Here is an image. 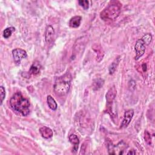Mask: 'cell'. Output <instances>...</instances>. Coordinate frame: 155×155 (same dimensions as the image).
<instances>
[{
    "instance_id": "cell-9",
    "label": "cell",
    "mask_w": 155,
    "mask_h": 155,
    "mask_svg": "<svg viewBox=\"0 0 155 155\" xmlns=\"http://www.w3.org/2000/svg\"><path fill=\"white\" fill-rule=\"evenodd\" d=\"M40 134L45 139H49L53 136V131L47 127H42L39 129Z\"/></svg>"
},
{
    "instance_id": "cell-13",
    "label": "cell",
    "mask_w": 155,
    "mask_h": 155,
    "mask_svg": "<svg viewBox=\"0 0 155 155\" xmlns=\"http://www.w3.org/2000/svg\"><path fill=\"white\" fill-rule=\"evenodd\" d=\"M47 101L48 105L50 109H51L52 110H56L57 109V107H58L57 104L55 100L53 99V97L51 96L48 95L47 96Z\"/></svg>"
},
{
    "instance_id": "cell-14",
    "label": "cell",
    "mask_w": 155,
    "mask_h": 155,
    "mask_svg": "<svg viewBox=\"0 0 155 155\" xmlns=\"http://www.w3.org/2000/svg\"><path fill=\"white\" fill-rule=\"evenodd\" d=\"M119 62V58L118 57V58H116L115 60L113 62V63H111V64L110 65V67H109V73H110V74H112L115 71Z\"/></svg>"
},
{
    "instance_id": "cell-17",
    "label": "cell",
    "mask_w": 155,
    "mask_h": 155,
    "mask_svg": "<svg viewBox=\"0 0 155 155\" xmlns=\"http://www.w3.org/2000/svg\"><path fill=\"white\" fill-rule=\"evenodd\" d=\"M104 80L102 79H97L94 81V89L98 90L101 88L104 84Z\"/></svg>"
},
{
    "instance_id": "cell-6",
    "label": "cell",
    "mask_w": 155,
    "mask_h": 155,
    "mask_svg": "<svg viewBox=\"0 0 155 155\" xmlns=\"http://www.w3.org/2000/svg\"><path fill=\"white\" fill-rule=\"evenodd\" d=\"M133 115H134V110L133 109L128 110L125 112L124 115V119L120 125L121 128H126L129 125Z\"/></svg>"
},
{
    "instance_id": "cell-21",
    "label": "cell",
    "mask_w": 155,
    "mask_h": 155,
    "mask_svg": "<svg viewBox=\"0 0 155 155\" xmlns=\"http://www.w3.org/2000/svg\"><path fill=\"white\" fill-rule=\"evenodd\" d=\"M136 153L133 150H130L129 152L127 153V154H134Z\"/></svg>"
},
{
    "instance_id": "cell-3",
    "label": "cell",
    "mask_w": 155,
    "mask_h": 155,
    "mask_svg": "<svg viewBox=\"0 0 155 155\" xmlns=\"http://www.w3.org/2000/svg\"><path fill=\"white\" fill-rule=\"evenodd\" d=\"M120 4L113 2L109 4L100 13V17L104 21L114 20L119 15L120 12Z\"/></svg>"
},
{
    "instance_id": "cell-18",
    "label": "cell",
    "mask_w": 155,
    "mask_h": 155,
    "mask_svg": "<svg viewBox=\"0 0 155 155\" xmlns=\"http://www.w3.org/2000/svg\"><path fill=\"white\" fill-rule=\"evenodd\" d=\"M79 5L82 6L85 10H87L89 7V2L88 1H79Z\"/></svg>"
},
{
    "instance_id": "cell-10",
    "label": "cell",
    "mask_w": 155,
    "mask_h": 155,
    "mask_svg": "<svg viewBox=\"0 0 155 155\" xmlns=\"http://www.w3.org/2000/svg\"><path fill=\"white\" fill-rule=\"evenodd\" d=\"M41 68V65L39 64V62L38 61H35L31 64L30 68V70L28 71V73L30 74L36 75L40 72Z\"/></svg>"
},
{
    "instance_id": "cell-19",
    "label": "cell",
    "mask_w": 155,
    "mask_h": 155,
    "mask_svg": "<svg viewBox=\"0 0 155 155\" xmlns=\"http://www.w3.org/2000/svg\"><path fill=\"white\" fill-rule=\"evenodd\" d=\"M0 95H1V104H2L5 96V91L4 88L2 86L0 87Z\"/></svg>"
},
{
    "instance_id": "cell-16",
    "label": "cell",
    "mask_w": 155,
    "mask_h": 155,
    "mask_svg": "<svg viewBox=\"0 0 155 155\" xmlns=\"http://www.w3.org/2000/svg\"><path fill=\"white\" fill-rule=\"evenodd\" d=\"M145 45H149L152 40V36L150 33L145 34L141 39Z\"/></svg>"
},
{
    "instance_id": "cell-1",
    "label": "cell",
    "mask_w": 155,
    "mask_h": 155,
    "mask_svg": "<svg viewBox=\"0 0 155 155\" xmlns=\"http://www.w3.org/2000/svg\"><path fill=\"white\" fill-rule=\"evenodd\" d=\"M11 107L15 111L20 113L23 116H26L30 112V102L28 100L23 97L20 92L14 94L10 99Z\"/></svg>"
},
{
    "instance_id": "cell-15",
    "label": "cell",
    "mask_w": 155,
    "mask_h": 155,
    "mask_svg": "<svg viewBox=\"0 0 155 155\" xmlns=\"http://www.w3.org/2000/svg\"><path fill=\"white\" fill-rule=\"evenodd\" d=\"M15 28L13 27H10L6 28L3 31V36L4 38L7 39L12 34V33L15 31Z\"/></svg>"
},
{
    "instance_id": "cell-5",
    "label": "cell",
    "mask_w": 155,
    "mask_h": 155,
    "mask_svg": "<svg viewBox=\"0 0 155 155\" xmlns=\"http://www.w3.org/2000/svg\"><path fill=\"white\" fill-rule=\"evenodd\" d=\"M134 48L136 53L134 59L135 60H137L144 54L145 51V45L141 39H139L135 44Z\"/></svg>"
},
{
    "instance_id": "cell-7",
    "label": "cell",
    "mask_w": 155,
    "mask_h": 155,
    "mask_svg": "<svg viewBox=\"0 0 155 155\" xmlns=\"http://www.w3.org/2000/svg\"><path fill=\"white\" fill-rule=\"evenodd\" d=\"M54 36V30L53 27L50 25H47L45 28V39L46 43L47 44H49L53 42Z\"/></svg>"
},
{
    "instance_id": "cell-22",
    "label": "cell",
    "mask_w": 155,
    "mask_h": 155,
    "mask_svg": "<svg viewBox=\"0 0 155 155\" xmlns=\"http://www.w3.org/2000/svg\"><path fill=\"white\" fill-rule=\"evenodd\" d=\"M144 65H145V64H143V65H142V66H144ZM143 71H145V70H146L145 69V67H143Z\"/></svg>"
},
{
    "instance_id": "cell-8",
    "label": "cell",
    "mask_w": 155,
    "mask_h": 155,
    "mask_svg": "<svg viewBox=\"0 0 155 155\" xmlns=\"http://www.w3.org/2000/svg\"><path fill=\"white\" fill-rule=\"evenodd\" d=\"M116 93H117V90L114 86H113L108 90L105 95L106 101L108 105L112 104V102L114 101L116 96Z\"/></svg>"
},
{
    "instance_id": "cell-11",
    "label": "cell",
    "mask_w": 155,
    "mask_h": 155,
    "mask_svg": "<svg viewBox=\"0 0 155 155\" xmlns=\"http://www.w3.org/2000/svg\"><path fill=\"white\" fill-rule=\"evenodd\" d=\"M68 139H69V141L70 142V143L73 145L72 151L75 153L77 151L78 148V145H79V139H78V137L76 135L73 134H71L69 136Z\"/></svg>"
},
{
    "instance_id": "cell-2",
    "label": "cell",
    "mask_w": 155,
    "mask_h": 155,
    "mask_svg": "<svg viewBox=\"0 0 155 155\" xmlns=\"http://www.w3.org/2000/svg\"><path fill=\"white\" fill-rule=\"evenodd\" d=\"M70 81L71 76L69 73H66L58 78L53 86L54 93L59 96L66 95L70 88Z\"/></svg>"
},
{
    "instance_id": "cell-12",
    "label": "cell",
    "mask_w": 155,
    "mask_h": 155,
    "mask_svg": "<svg viewBox=\"0 0 155 155\" xmlns=\"http://www.w3.org/2000/svg\"><path fill=\"white\" fill-rule=\"evenodd\" d=\"M82 20V18L80 16H74L71 18L69 21V25L72 28H78Z\"/></svg>"
},
{
    "instance_id": "cell-20",
    "label": "cell",
    "mask_w": 155,
    "mask_h": 155,
    "mask_svg": "<svg viewBox=\"0 0 155 155\" xmlns=\"http://www.w3.org/2000/svg\"><path fill=\"white\" fill-rule=\"evenodd\" d=\"M145 140L146 142L148 144H149V145L151 144V139L150 134L147 131H145Z\"/></svg>"
},
{
    "instance_id": "cell-4",
    "label": "cell",
    "mask_w": 155,
    "mask_h": 155,
    "mask_svg": "<svg viewBox=\"0 0 155 155\" xmlns=\"http://www.w3.org/2000/svg\"><path fill=\"white\" fill-rule=\"evenodd\" d=\"M12 54L14 61L16 65H19L21 64L22 59L27 57V52L21 48H15L12 51Z\"/></svg>"
}]
</instances>
